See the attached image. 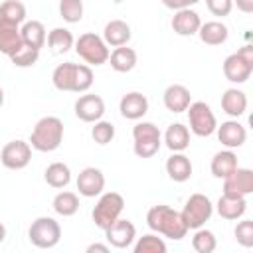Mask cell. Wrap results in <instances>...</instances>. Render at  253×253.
<instances>
[{
    "mask_svg": "<svg viewBox=\"0 0 253 253\" xmlns=\"http://www.w3.org/2000/svg\"><path fill=\"white\" fill-rule=\"evenodd\" d=\"M200 0H162V4L170 10H182V8H190L194 4H198Z\"/></svg>",
    "mask_w": 253,
    "mask_h": 253,
    "instance_id": "cell-42",
    "label": "cell"
},
{
    "mask_svg": "<svg viewBox=\"0 0 253 253\" xmlns=\"http://www.w3.org/2000/svg\"><path fill=\"white\" fill-rule=\"evenodd\" d=\"M192 247L198 253H211L217 247V239H215V235L210 229L198 227L196 233H194V237H192Z\"/></svg>",
    "mask_w": 253,
    "mask_h": 253,
    "instance_id": "cell-36",
    "label": "cell"
},
{
    "mask_svg": "<svg viewBox=\"0 0 253 253\" xmlns=\"http://www.w3.org/2000/svg\"><path fill=\"white\" fill-rule=\"evenodd\" d=\"M215 210L217 213L223 217V219H239L243 217L245 210H247V200L243 196H231V194H221V198L217 200L215 204Z\"/></svg>",
    "mask_w": 253,
    "mask_h": 253,
    "instance_id": "cell-19",
    "label": "cell"
},
{
    "mask_svg": "<svg viewBox=\"0 0 253 253\" xmlns=\"http://www.w3.org/2000/svg\"><path fill=\"white\" fill-rule=\"evenodd\" d=\"M221 109H223L225 115H229L233 119L241 117L247 111V95L237 87L225 89L223 95H221Z\"/></svg>",
    "mask_w": 253,
    "mask_h": 253,
    "instance_id": "cell-21",
    "label": "cell"
},
{
    "mask_svg": "<svg viewBox=\"0 0 253 253\" xmlns=\"http://www.w3.org/2000/svg\"><path fill=\"white\" fill-rule=\"evenodd\" d=\"M2 105H4V89L0 87V107H2Z\"/></svg>",
    "mask_w": 253,
    "mask_h": 253,
    "instance_id": "cell-47",
    "label": "cell"
},
{
    "mask_svg": "<svg viewBox=\"0 0 253 253\" xmlns=\"http://www.w3.org/2000/svg\"><path fill=\"white\" fill-rule=\"evenodd\" d=\"M119 111L125 119L138 121L148 113V99H146V95H142L138 91H130V93L123 95V99L119 103Z\"/></svg>",
    "mask_w": 253,
    "mask_h": 253,
    "instance_id": "cell-16",
    "label": "cell"
},
{
    "mask_svg": "<svg viewBox=\"0 0 253 253\" xmlns=\"http://www.w3.org/2000/svg\"><path fill=\"white\" fill-rule=\"evenodd\" d=\"M180 213H182V219L188 229H198V227H204L206 221H210V217L213 213V204L204 194H192L186 200L184 210Z\"/></svg>",
    "mask_w": 253,
    "mask_h": 253,
    "instance_id": "cell-7",
    "label": "cell"
},
{
    "mask_svg": "<svg viewBox=\"0 0 253 253\" xmlns=\"http://www.w3.org/2000/svg\"><path fill=\"white\" fill-rule=\"evenodd\" d=\"M206 6L213 16L223 18V16H229L233 8V0H206Z\"/></svg>",
    "mask_w": 253,
    "mask_h": 253,
    "instance_id": "cell-41",
    "label": "cell"
},
{
    "mask_svg": "<svg viewBox=\"0 0 253 253\" xmlns=\"http://www.w3.org/2000/svg\"><path fill=\"white\" fill-rule=\"evenodd\" d=\"M223 194L243 196V198L253 194V170L237 166L229 176L223 178Z\"/></svg>",
    "mask_w": 253,
    "mask_h": 253,
    "instance_id": "cell-10",
    "label": "cell"
},
{
    "mask_svg": "<svg viewBox=\"0 0 253 253\" xmlns=\"http://www.w3.org/2000/svg\"><path fill=\"white\" fill-rule=\"evenodd\" d=\"M215 132H217L219 142L223 146L231 148V150L243 146L245 140H247V130H245V126L237 119H231V121L221 123L219 126H215Z\"/></svg>",
    "mask_w": 253,
    "mask_h": 253,
    "instance_id": "cell-14",
    "label": "cell"
},
{
    "mask_svg": "<svg viewBox=\"0 0 253 253\" xmlns=\"http://www.w3.org/2000/svg\"><path fill=\"white\" fill-rule=\"evenodd\" d=\"M32 160V146L26 140H10L2 146L0 162L8 170H22Z\"/></svg>",
    "mask_w": 253,
    "mask_h": 253,
    "instance_id": "cell-9",
    "label": "cell"
},
{
    "mask_svg": "<svg viewBox=\"0 0 253 253\" xmlns=\"http://www.w3.org/2000/svg\"><path fill=\"white\" fill-rule=\"evenodd\" d=\"M75 43V38L69 30L65 28H53L49 34H47V45L53 53H65L73 47Z\"/></svg>",
    "mask_w": 253,
    "mask_h": 253,
    "instance_id": "cell-33",
    "label": "cell"
},
{
    "mask_svg": "<svg viewBox=\"0 0 253 253\" xmlns=\"http://www.w3.org/2000/svg\"><path fill=\"white\" fill-rule=\"evenodd\" d=\"M63 140V123L59 117H42L32 134H30V146L40 152H53L59 148Z\"/></svg>",
    "mask_w": 253,
    "mask_h": 253,
    "instance_id": "cell-2",
    "label": "cell"
},
{
    "mask_svg": "<svg viewBox=\"0 0 253 253\" xmlns=\"http://www.w3.org/2000/svg\"><path fill=\"white\" fill-rule=\"evenodd\" d=\"M146 223L152 231H156L168 239H174V241L186 237V233L190 231L182 219V213L172 210L170 206H164V204L152 206L146 211Z\"/></svg>",
    "mask_w": 253,
    "mask_h": 253,
    "instance_id": "cell-1",
    "label": "cell"
},
{
    "mask_svg": "<svg viewBox=\"0 0 253 253\" xmlns=\"http://www.w3.org/2000/svg\"><path fill=\"white\" fill-rule=\"evenodd\" d=\"M59 16L67 24H77L83 18V0H59Z\"/></svg>",
    "mask_w": 253,
    "mask_h": 253,
    "instance_id": "cell-37",
    "label": "cell"
},
{
    "mask_svg": "<svg viewBox=\"0 0 253 253\" xmlns=\"http://www.w3.org/2000/svg\"><path fill=\"white\" fill-rule=\"evenodd\" d=\"M75 184H77V190L81 196L95 198V196L103 194V190H105V174L95 166H87L79 172Z\"/></svg>",
    "mask_w": 253,
    "mask_h": 253,
    "instance_id": "cell-12",
    "label": "cell"
},
{
    "mask_svg": "<svg viewBox=\"0 0 253 253\" xmlns=\"http://www.w3.org/2000/svg\"><path fill=\"white\" fill-rule=\"evenodd\" d=\"M132 150L138 158H150L154 156L158 150H160V144H162V134H160V128L154 125V123H148V121H142V123H136L134 128H132Z\"/></svg>",
    "mask_w": 253,
    "mask_h": 253,
    "instance_id": "cell-3",
    "label": "cell"
},
{
    "mask_svg": "<svg viewBox=\"0 0 253 253\" xmlns=\"http://www.w3.org/2000/svg\"><path fill=\"white\" fill-rule=\"evenodd\" d=\"M0 22L20 26L26 22V6L20 0H4L0 4Z\"/></svg>",
    "mask_w": 253,
    "mask_h": 253,
    "instance_id": "cell-32",
    "label": "cell"
},
{
    "mask_svg": "<svg viewBox=\"0 0 253 253\" xmlns=\"http://www.w3.org/2000/svg\"><path fill=\"white\" fill-rule=\"evenodd\" d=\"M235 241L243 247H253V221L251 219H241L235 229H233Z\"/></svg>",
    "mask_w": 253,
    "mask_h": 253,
    "instance_id": "cell-40",
    "label": "cell"
},
{
    "mask_svg": "<svg viewBox=\"0 0 253 253\" xmlns=\"http://www.w3.org/2000/svg\"><path fill=\"white\" fill-rule=\"evenodd\" d=\"M192 160L184 152H172L166 160V174L174 182H186L192 178Z\"/></svg>",
    "mask_w": 253,
    "mask_h": 253,
    "instance_id": "cell-20",
    "label": "cell"
},
{
    "mask_svg": "<svg viewBox=\"0 0 253 253\" xmlns=\"http://www.w3.org/2000/svg\"><path fill=\"white\" fill-rule=\"evenodd\" d=\"M93 85V71L89 65H81L77 63V69H75V89L73 93H85L89 91Z\"/></svg>",
    "mask_w": 253,
    "mask_h": 253,
    "instance_id": "cell-39",
    "label": "cell"
},
{
    "mask_svg": "<svg viewBox=\"0 0 253 253\" xmlns=\"http://www.w3.org/2000/svg\"><path fill=\"white\" fill-rule=\"evenodd\" d=\"M198 36L208 45H221L229 38V30H227V26L223 22L211 20V22H206V24L200 26Z\"/></svg>",
    "mask_w": 253,
    "mask_h": 253,
    "instance_id": "cell-26",
    "label": "cell"
},
{
    "mask_svg": "<svg viewBox=\"0 0 253 253\" xmlns=\"http://www.w3.org/2000/svg\"><path fill=\"white\" fill-rule=\"evenodd\" d=\"M91 138H93L97 144H101V146L109 144V142L115 138V125L109 123V121H103V119L95 121L93 128H91Z\"/></svg>",
    "mask_w": 253,
    "mask_h": 253,
    "instance_id": "cell-38",
    "label": "cell"
},
{
    "mask_svg": "<svg viewBox=\"0 0 253 253\" xmlns=\"http://www.w3.org/2000/svg\"><path fill=\"white\" fill-rule=\"evenodd\" d=\"M75 115L83 123H95L105 115V101L99 95L87 93L75 101Z\"/></svg>",
    "mask_w": 253,
    "mask_h": 253,
    "instance_id": "cell-13",
    "label": "cell"
},
{
    "mask_svg": "<svg viewBox=\"0 0 253 253\" xmlns=\"http://www.w3.org/2000/svg\"><path fill=\"white\" fill-rule=\"evenodd\" d=\"M40 59V49L36 47H30L26 43H22L12 55H10V61L16 65V67H32L36 65Z\"/></svg>",
    "mask_w": 253,
    "mask_h": 253,
    "instance_id": "cell-35",
    "label": "cell"
},
{
    "mask_svg": "<svg viewBox=\"0 0 253 253\" xmlns=\"http://www.w3.org/2000/svg\"><path fill=\"white\" fill-rule=\"evenodd\" d=\"M235 168H237V154L231 148L215 152L213 158H211V164H210L211 174L215 178H219V180H223L225 176H229Z\"/></svg>",
    "mask_w": 253,
    "mask_h": 253,
    "instance_id": "cell-25",
    "label": "cell"
},
{
    "mask_svg": "<svg viewBox=\"0 0 253 253\" xmlns=\"http://www.w3.org/2000/svg\"><path fill=\"white\" fill-rule=\"evenodd\" d=\"M105 235H107V241L117 247V249H126L132 245L134 237H136V227L132 225V221L128 219H123L119 217L117 221H113L107 229H105Z\"/></svg>",
    "mask_w": 253,
    "mask_h": 253,
    "instance_id": "cell-11",
    "label": "cell"
},
{
    "mask_svg": "<svg viewBox=\"0 0 253 253\" xmlns=\"http://www.w3.org/2000/svg\"><path fill=\"white\" fill-rule=\"evenodd\" d=\"M237 53H239V55H241L245 61L253 63V45H249V43H247V45H243L241 49H237Z\"/></svg>",
    "mask_w": 253,
    "mask_h": 253,
    "instance_id": "cell-44",
    "label": "cell"
},
{
    "mask_svg": "<svg viewBox=\"0 0 253 253\" xmlns=\"http://www.w3.org/2000/svg\"><path fill=\"white\" fill-rule=\"evenodd\" d=\"M75 51L77 55L89 63V65H103L109 61V45L105 43V40L93 32H87V34H81L77 40H75Z\"/></svg>",
    "mask_w": 253,
    "mask_h": 253,
    "instance_id": "cell-5",
    "label": "cell"
},
{
    "mask_svg": "<svg viewBox=\"0 0 253 253\" xmlns=\"http://www.w3.org/2000/svg\"><path fill=\"white\" fill-rule=\"evenodd\" d=\"M164 144L172 152H184L190 146V130L182 123H172L164 132Z\"/></svg>",
    "mask_w": 253,
    "mask_h": 253,
    "instance_id": "cell-24",
    "label": "cell"
},
{
    "mask_svg": "<svg viewBox=\"0 0 253 253\" xmlns=\"http://www.w3.org/2000/svg\"><path fill=\"white\" fill-rule=\"evenodd\" d=\"M109 61H111V67L117 71V73H128L134 69L136 65V51L132 47H126V45H119L115 47L111 53H109Z\"/></svg>",
    "mask_w": 253,
    "mask_h": 253,
    "instance_id": "cell-27",
    "label": "cell"
},
{
    "mask_svg": "<svg viewBox=\"0 0 253 253\" xmlns=\"http://www.w3.org/2000/svg\"><path fill=\"white\" fill-rule=\"evenodd\" d=\"M75 69H77V63H71V61L59 63L51 73L53 87L59 91H73L75 89Z\"/></svg>",
    "mask_w": 253,
    "mask_h": 253,
    "instance_id": "cell-29",
    "label": "cell"
},
{
    "mask_svg": "<svg viewBox=\"0 0 253 253\" xmlns=\"http://www.w3.org/2000/svg\"><path fill=\"white\" fill-rule=\"evenodd\" d=\"M20 36H22V42L30 47H36V49H42L45 40H47V34H45V26L40 22V20H26L20 28Z\"/></svg>",
    "mask_w": 253,
    "mask_h": 253,
    "instance_id": "cell-23",
    "label": "cell"
},
{
    "mask_svg": "<svg viewBox=\"0 0 253 253\" xmlns=\"http://www.w3.org/2000/svg\"><path fill=\"white\" fill-rule=\"evenodd\" d=\"M6 239V227H4V223L0 221V243Z\"/></svg>",
    "mask_w": 253,
    "mask_h": 253,
    "instance_id": "cell-46",
    "label": "cell"
},
{
    "mask_svg": "<svg viewBox=\"0 0 253 253\" xmlns=\"http://www.w3.org/2000/svg\"><path fill=\"white\" fill-rule=\"evenodd\" d=\"M125 210V200L119 192H105V194H99V200L93 208V221L99 229H107L113 221H117L121 217Z\"/></svg>",
    "mask_w": 253,
    "mask_h": 253,
    "instance_id": "cell-4",
    "label": "cell"
},
{
    "mask_svg": "<svg viewBox=\"0 0 253 253\" xmlns=\"http://www.w3.org/2000/svg\"><path fill=\"white\" fill-rule=\"evenodd\" d=\"M188 123H190V130L196 136H210L215 132L217 121L215 115L211 111V107L204 101H194L188 105Z\"/></svg>",
    "mask_w": 253,
    "mask_h": 253,
    "instance_id": "cell-8",
    "label": "cell"
},
{
    "mask_svg": "<svg viewBox=\"0 0 253 253\" xmlns=\"http://www.w3.org/2000/svg\"><path fill=\"white\" fill-rule=\"evenodd\" d=\"M202 26V20H200V14L192 8H182V10H176V14L172 16V30L178 34V36H196L198 30Z\"/></svg>",
    "mask_w": 253,
    "mask_h": 253,
    "instance_id": "cell-17",
    "label": "cell"
},
{
    "mask_svg": "<svg viewBox=\"0 0 253 253\" xmlns=\"http://www.w3.org/2000/svg\"><path fill=\"white\" fill-rule=\"evenodd\" d=\"M43 180L47 182V186L51 188H65L69 182H71V170L67 164L63 162H51L45 172H43Z\"/></svg>",
    "mask_w": 253,
    "mask_h": 253,
    "instance_id": "cell-30",
    "label": "cell"
},
{
    "mask_svg": "<svg viewBox=\"0 0 253 253\" xmlns=\"http://www.w3.org/2000/svg\"><path fill=\"white\" fill-rule=\"evenodd\" d=\"M134 253H166V243L156 233H146L134 243Z\"/></svg>",
    "mask_w": 253,
    "mask_h": 253,
    "instance_id": "cell-34",
    "label": "cell"
},
{
    "mask_svg": "<svg viewBox=\"0 0 253 253\" xmlns=\"http://www.w3.org/2000/svg\"><path fill=\"white\" fill-rule=\"evenodd\" d=\"M233 4H235L237 10H241L243 14H251V12H253V0H233Z\"/></svg>",
    "mask_w": 253,
    "mask_h": 253,
    "instance_id": "cell-43",
    "label": "cell"
},
{
    "mask_svg": "<svg viewBox=\"0 0 253 253\" xmlns=\"http://www.w3.org/2000/svg\"><path fill=\"white\" fill-rule=\"evenodd\" d=\"M28 237L30 241L40 247V249H51L59 243L61 239V227L59 223L49 217V215H42V217H36L28 229Z\"/></svg>",
    "mask_w": 253,
    "mask_h": 253,
    "instance_id": "cell-6",
    "label": "cell"
},
{
    "mask_svg": "<svg viewBox=\"0 0 253 253\" xmlns=\"http://www.w3.org/2000/svg\"><path fill=\"white\" fill-rule=\"evenodd\" d=\"M162 101L170 113H184L188 109V105L192 103V95H190L188 87H184L180 83H172L164 89Z\"/></svg>",
    "mask_w": 253,
    "mask_h": 253,
    "instance_id": "cell-18",
    "label": "cell"
},
{
    "mask_svg": "<svg viewBox=\"0 0 253 253\" xmlns=\"http://www.w3.org/2000/svg\"><path fill=\"white\" fill-rule=\"evenodd\" d=\"M22 36H20V26L0 22V53L12 55L20 45H22Z\"/></svg>",
    "mask_w": 253,
    "mask_h": 253,
    "instance_id": "cell-28",
    "label": "cell"
},
{
    "mask_svg": "<svg viewBox=\"0 0 253 253\" xmlns=\"http://www.w3.org/2000/svg\"><path fill=\"white\" fill-rule=\"evenodd\" d=\"M132 32H130V26L125 22V20H111L107 22L105 30H103V40L107 45H113V47H119V45H126L128 40H130Z\"/></svg>",
    "mask_w": 253,
    "mask_h": 253,
    "instance_id": "cell-22",
    "label": "cell"
},
{
    "mask_svg": "<svg viewBox=\"0 0 253 253\" xmlns=\"http://www.w3.org/2000/svg\"><path fill=\"white\" fill-rule=\"evenodd\" d=\"M93 251L107 253V251H109V245H103V243H91V245L87 247V253H93Z\"/></svg>",
    "mask_w": 253,
    "mask_h": 253,
    "instance_id": "cell-45",
    "label": "cell"
},
{
    "mask_svg": "<svg viewBox=\"0 0 253 253\" xmlns=\"http://www.w3.org/2000/svg\"><path fill=\"white\" fill-rule=\"evenodd\" d=\"M251 73H253V63L245 61L237 51L225 57V61H223V75H225L227 81L239 85V83H245L251 77Z\"/></svg>",
    "mask_w": 253,
    "mask_h": 253,
    "instance_id": "cell-15",
    "label": "cell"
},
{
    "mask_svg": "<svg viewBox=\"0 0 253 253\" xmlns=\"http://www.w3.org/2000/svg\"><path fill=\"white\" fill-rule=\"evenodd\" d=\"M53 211L57 215H63V217H69V215H75L77 210H79V198L75 192H69V190H63L59 194H55L53 202Z\"/></svg>",
    "mask_w": 253,
    "mask_h": 253,
    "instance_id": "cell-31",
    "label": "cell"
}]
</instances>
